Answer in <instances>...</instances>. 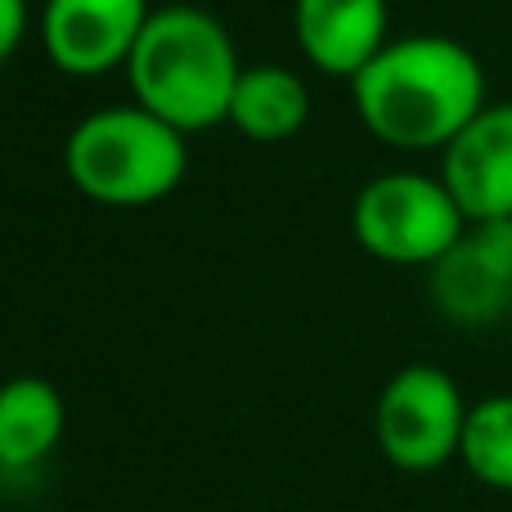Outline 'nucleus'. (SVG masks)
Here are the masks:
<instances>
[{
    "instance_id": "1",
    "label": "nucleus",
    "mask_w": 512,
    "mask_h": 512,
    "mask_svg": "<svg viewBox=\"0 0 512 512\" xmlns=\"http://www.w3.org/2000/svg\"><path fill=\"white\" fill-rule=\"evenodd\" d=\"M364 131L400 153H441L490 104L481 59L445 32L391 36L351 77Z\"/></svg>"
},
{
    "instance_id": "2",
    "label": "nucleus",
    "mask_w": 512,
    "mask_h": 512,
    "mask_svg": "<svg viewBox=\"0 0 512 512\" xmlns=\"http://www.w3.org/2000/svg\"><path fill=\"white\" fill-rule=\"evenodd\" d=\"M131 99L176 131L198 135L230 122V99L239 86V50L216 14L198 5L153 9L126 59Z\"/></svg>"
},
{
    "instance_id": "3",
    "label": "nucleus",
    "mask_w": 512,
    "mask_h": 512,
    "mask_svg": "<svg viewBox=\"0 0 512 512\" xmlns=\"http://www.w3.org/2000/svg\"><path fill=\"white\" fill-rule=\"evenodd\" d=\"M63 171L99 207H153L185 185L189 135L135 99L108 104L68 131Z\"/></svg>"
},
{
    "instance_id": "4",
    "label": "nucleus",
    "mask_w": 512,
    "mask_h": 512,
    "mask_svg": "<svg viewBox=\"0 0 512 512\" xmlns=\"http://www.w3.org/2000/svg\"><path fill=\"white\" fill-rule=\"evenodd\" d=\"M463 230L468 216L432 171H382L364 180L351 203L355 243L396 270H432Z\"/></svg>"
},
{
    "instance_id": "5",
    "label": "nucleus",
    "mask_w": 512,
    "mask_h": 512,
    "mask_svg": "<svg viewBox=\"0 0 512 512\" xmlns=\"http://www.w3.org/2000/svg\"><path fill=\"white\" fill-rule=\"evenodd\" d=\"M468 396L441 364H405L373 405V441L396 472L427 477L459 459Z\"/></svg>"
},
{
    "instance_id": "6",
    "label": "nucleus",
    "mask_w": 512,
    "mask_h": 512,
    "mask_svg": "<svg viewBox=\"0 0 512 512\" xmlns=\"http://www.w3.org/2000/svg\"><path fill=\"white\" fill-rule=\"evenodd\" d=\"M149 18V0H41L36 41L63 77H104L126 68Z\"/></svg>"
},
{
    "instance_id": "7",
    "label": "nucleus",
    "mask_w": 512,
    "mask_h": 512,
    "mask_svg": "<svg viewBox=\"0 0 512 512\" xmlns=\"http://www.w3.org/2000/svg\"><path fill=\"white\" fill-rule=\"evenodd\" d=\"M432 306L459 328H495L512 315V221H468L427 270Z\"/></svg>"
},
{
    "instance_id": "8",
    "label": "nucleus",
    "mask_w": 512,
    "mask_h": 512,
    "mask_svg": "<svg viewBox=\"0 0 512 512\" xmlns=\"http://www.w3.org/2000/svg\"><path fill=\"white\" fill-rule=\"evenodd\" d=\"M436 176L468 221H512V99H490L445 144Z\"/></svg>"
},
{
    "instance_id": "9",
    "label": "nucleus",
    "mask_w": 512,
    "mask_h": 512,
    "mask_svg": "<svg viewBox=\"0 0 512 512\" xmlns=\"http://www.w3.org/2000/svg\"><path fill=\"white\" fill-rule=\"evenodd\" d=\"M292 36L301 59L324 77L351 81L391 41L387 0H292Z\"/></svg>"
},
{
    "instance_id": "10",
    "label": "nucleus",
    "mask_w": 512,
    "mask_h": 512,
    "mask_svg": "<svg viewBox=\"0 0 512 512\" xmlns=\"http://www.w3.org/2000/svg\"><path fill=\"white\" fill-rule=\"evenodd\" d=\"M68 432V405L50 378L0 382V472H36Z\"/></svg>"
},
{
    "instance_id": "11",
    "label": "nucleus",
    "mask_w": 512,
    "mask_h": 512,
    "mask_svg": "<svg viewBox=\"0 0 512 512\" xmlns=\"http://www.w3.org/2000/svg\"><path fill=\"white\" fill-rule=\"evenodd\" d=\"M310 122V86L283 63H243L230 99V122L243 140L283 144Z\"/></svg>"
},
{
    "instance_id": "12",
    "label": "nucleus",
    "mask_w": 512,
    "mask_h": 512,
    "mask_svg": "<svg viewBox=\"0 0 512 512\" xmlns=\"http://www.w3.org/2000/svg\"><path fill=\"white\" fill-rule=\"evenodd\" d=\"M459 463L486 490L512 495V391L481 396L468 409V427L459 441Z\"/></svg>"
},
{
    "instance_id": "13",
    "label": "nucleus",
    "mask_w": 512,
    "mask_h": 512,
    "mask_svg": "<svg viewBox=\"0 0 512 512\" xmlns=\"http://www.w3.org/2000/svg\"><path fill=\"white\" fill-rule=\"evenodd\" d=\"M27 27H32L27 0H0V68H5L18 54V45L27 41Z\"/></svg>"
}]
</instances>
